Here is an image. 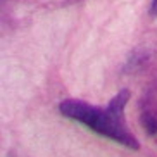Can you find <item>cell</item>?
<instances>
[{
  "mask_svg": "<svg viewBox=\"0 0 157 157\" xmlns=\"http://www.w3.org/2000/svg\"><path fill=\"white\" fill-rule=\"evenodd\" d=\"M129 92L123 90L112 100L109 102V105L105 109L90 105L83 100H74V98H67L59 105V111L62 116L69 117L81 123V124L88 126L93 129L95 133L107 136V138L114 140V142L121 143L128 148H138V140L135 138V135L131 133L126 126L124 121V105L128 104Z\"/></svg>",
  "mask_w": 157,
  "mask_h": 157,
  "instance_id": "cell-1",
  "label": "cell"
},
{
  "mask_svg": "<svg viewBox=\"0 0 157 157\" xmlns=\"http://www.w3.org/2000/svg\"><path fill=\"white\" fill-rule=\"evenodd\" d=\"M152 7H154V12L157 14V0H154V4H152Z\"/></svg>",
  "mask_w": 157,
  "mask_h": 157,
  "instance_id": "cell-2",
  "label": "cell"
}]
</instances>
